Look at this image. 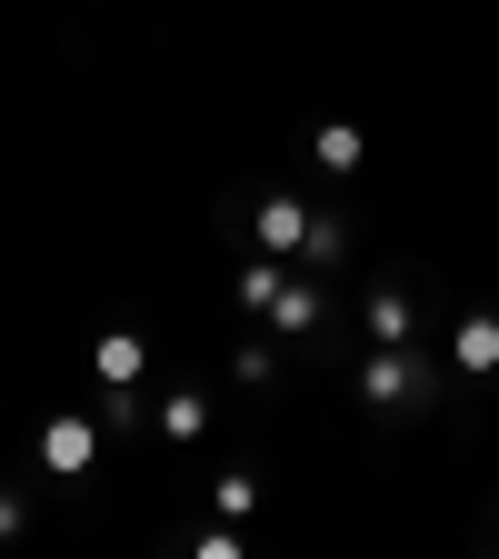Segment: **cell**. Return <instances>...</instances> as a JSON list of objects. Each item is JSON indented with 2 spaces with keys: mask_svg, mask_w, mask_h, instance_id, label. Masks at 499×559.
Segmentation results:
<instances>
[{
  "mask_svg": "<svg viewBox=\"0 0 499 559\" xmlns=\"http://www.w3.org/2000/svg\"><path fill=\"white\" fill-rule=\"evenodd\" d=\"M260 240H270V250H300V240H310V210H300V200H260Z\"/></svg>",
  "mask_w": 499,
  "mask_h": 559,
  "instance_id": "2",
  "label": "cell"
},
{
  "mask_svg": "<svg viewBox=\"0 0 499 559\" xmlns=\"http://www.w3.org/2000/svg\"><path fill=\"white\" fill-rule=\"evenodd\" d=\"M270 320H280V330H310V320H320V290H290V280H280V300H270Z\"/></svg>",
  "mask_w": 499,
  "mask_h": 559,
  "instance_id": "8",
  "label": "cell"
},
{
  "mask_svg": "<svg viewBox=\"0 0 499 559\" xmlns=\"http://www.w3.org/2000/svg\"><path fill=\"white\" fill-rule=\"evenodd\" d=\"M370 400H380V409H409V400H430V380H419V370L400 360V340L380 349V370H370Z\"/></svg>",
  "mask_w": 499,
  "mask_h": 559,
  "instance_id": "1",
  "label": "cell"
},
{
  "mask_svg": "<svg viewBox=\"0 0 499 559\" xmlns=\"http://www.w3.org/2000/svg\"><path fill=\"white\" fill-rule=\"evenodd\" d=\"M100 380H110V390L140 380V340H130V330H100Z\"/></svg>",
  "mask_w": 499,
  "mask_h": 559,
  "instance_id": "4",
  "label": "cell"
},
{
  "mask_svg": "<svg viewBox=\"0 0 499 559\" xmlns=\"http://www.w3.org/2000/svg\"><path fill=\"white\" fill-rule=\"evenodd\" d=\"M460 370H499V320H460Z\"/></svg>",
  "mask_w": 499,
  "mask_h": 559,
  "instance_id": "5",
  "label": "cell"
},
{
  "mask_svg": "<svg viewBox=\"0 0 499 559\" xmlns=\"http://www.w3.org/2000/svg\"><path fill=\"white\" fill-rule=\"evenodd\" d=\"M370 340H380V349H390V340H409V300H400V290H380V300H370Z\"/></svg>",
  "mask_w": 499,
  "mask_h": 559,
  "instance_id": "6",
  "label": "cell"
},
{
  "mask_svg": "<svg viewBox=\"0 0 499 559\" xmlns=\"http://www.w3.org/2000/svg\"><path fill=\"white\" fill-rule=\"evenodd\" d=\"M320 170H360V130H349V120L320 130Z\"/></svg>",
  "mask_w": 499,
  "mask_h": 559,
  "instance_id": "7",
  "label": "cell"
},
{
  "mask_svg": "<svg viewBox=\"0 0 499 559\" xmlns=\"http://www.w3.org/2000/svg\"><path fill=\"white\" fill-rule=\"evenodd\" d=\"M240 300H250V310H270V300H280V270H270V260H260V270H240Z\"/></svg>",
  "mask_w": 499,
  "mask_h": 559,
  "instance_id": "10",
  "label": "cell"
},
{
  "mask_svg": "<svg viewBox=\"0 0 499 559\" xmlns=\"http://www.w3.org/2000/svg\"><path fill=\"white\" fill-rule=\"evenodd\" d=\"M40 460H50V469H81V460H91V419H50Z\"/></svg>",
  "mask_w": 499,
  "mask_h": 559,
  "instance_id": "3",
  "label": "cell"
},
{
  "mask_svg": "<svg viewBox=\"0 0 499 559\" xmlns=\"http://www.w3.org/2000/svg\"><path fill=\"white\" fill-rule=\"evenodd\" d=\"M200 419H210L200 400H161V440H200Z\"/></svg>",
  "mask_w": 499,
  "mask_h": 559,
  "instance_id": "9",
  "label": "cell"
}]
</instances>
